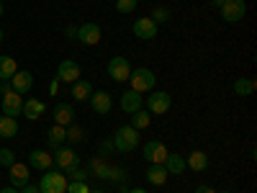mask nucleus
Here are the masks:
<instances>
[{
  "label": "nucleus",
  "mask_w": 257,
  "mask_h": 193,
  "mask_svg": "<svg viewBox=\"0 0 257 193\" xmlns=\"http://www.w3.org/2000/svg\"><path fill=\"white\" fill-rule=\"evenodd\" d=\"M34 88V75L26 72V70H18L13 77H11V90L18 93V95H26L29 90Z\"/></svg>",
  "instance_id": "11"
},
{
  "label": "nucleus",
  "mask_w": 257,
  "mask_h": 193,
  "mask_svg": "<svg viewBox=\"0 0 257 193\" xmlns=\"http://www.w3.org/2000/svg\"><path fill=\"white\" fill-rule=\"evenodd\" d=\"M128 82H132V90L137 93H149V90H155V85H157V77L155 72L149 70V67H137L132 70V75H128Z\"/></svg>",
  "instance_id": "1"
},
{
  "label": "nucleus",
  "mask_w": 257,
  "mask_h": 193,
  "mask_svg": "<svg viewBox=\"0 0 257 193\" xmlns=\"http://www.w3.org/2000/svg\"><path fill=\"white\" fill-rule=\"evenodd\" d=\"M16 162V155L11 152V149H0V165L3 167H11Z\"/></svg>",
  "instance_id": "34"
},
{
  "label": "nucleus",
  "mask_w": 257,
  "mask_h": 193,
  "mask_svg": "<svg viewBox=\"0 0 257 193\" xmlns=\"http://www.w3.org/2000/svg\"><path fill=\"white\" fill-rule=\"evenodd\" d=\"M132 29H134V34H137L139 39H144V41H149V39L157 36V24H155L152 18H137Z\"/></svg>",
  "instance_id": "16"
},
{
  "label": "nucleus",
  "mask_w": 257,
  "mask_h": 193,
  "mask_svg": "<svg viewBox=\"0 0 257 193\" xmlns=\"http://www.w3.org/2000/svg\"><path fill=\"white\" fill-rule=\"evenodd\" d=\"M247 13V3L244 0H224L221 6V18L226 21V24H237V21H242Z\"/></svg>",
  "instance_id": "5"
},
{
  "label": "nucleus",
  "mask_w": 257,
  "mask_h": 193,
  "mask_svg": "<svg viewBox=\"0 0 257 193\" xmlns=\"http://www.w3.org/2000/svg\"><path fill=\"white\" fill-rule=\"evenodd\" d=\"M144 103H147V111L149 114H167L170 106H173V95L165 93V90H157V93H152L149 98H144Z\"/></svg>",
  "instance_id": "6"
},
{
  "label": "nucleus",
  "mask_w": 257,
  "mask_h": 193,
  "mask_svg": "<svg viewBox=\"0 0 257 193\" xmlns=\"http://www.w3.org/2000/svg\"><path fill=\"white\" fill-rule=\"evenodd\" d=\"M41 193H64L67 190V175L59 170H44V178L39 180Z\"/></svg>",
  "instance_id": "2"
},
{
  "label": "nucleus",
  "mask_w": 257,
  "mask_h": 193,
  "mask_svg": "<svg viewBox=\"0 0 257 193\" xmlns=\"http://www.w3.org/2000/svg\"><path fill=\"white\" fill-rule=\"evenodd\" d=\"M128 193H147V190H142V188H134V190H128Z\"/></svg>",
  "instance_id": "43"
},
{
  "label": "nucleus",
  "mask_w": 257,
  "mask_h": 193,
  "mask_svg": "<svg viewBox=\"0 0 257 193\" xmlns=\"http://www.w3.org/2000/svg\"><path fill=\"white\" fill-rule=\"evenodd\" d=\"M88 103H90V109L95 111V114H108L111 111V106H113V98H111V93H105V90H93V95L88 98Z\"/></svg>",
  "instance_id": "15"
},
{
  "label": "nucleus",
  "mask_w": 257,
  "mask_h": 193,
  "mask_svg": "<svg viewBox=\"0 0 257 193\" xmlns=\"http://www.w3.org/2000/svg\"><path fill=\"white\" fill-rule=\"evenodd\" d=\"M29 162H31V167H36V170H52L54 157L47 152V149H34V152L29 155Z\"/></svg>",
  "instance_id": "17"
},
{
  "label": "nucleus",
  "mask_w": 257,
  "mask_h": 193,
  "mask_svg": "<svg viewBox=\"0 0 257 193\" xmlns=\"http://www.w3.org/2000/svg\"><path fill=\"white\" fill-rule=\"evenodd\" d=\"M167 18H170V11L167 8H155L152 11V21H155V24H165Z\"/></svg>",
  "instance_id": "35"
},
{
  "label": "nucleus",
  "mask_w": 257,
  "mask_h": 193,
  "mask_svg": "<svg viewBox=\"0 0 257 193\" xmlns=\"http://www.w3.org/2000/svg\"><path fill=\"white\" fill-rule=\"evenodd\" d=\"M18 193H41V190H39V185H34V183H29V185H24V188H21Z\"/></svg>",
  "instance_id": "37"
},
{
  "label": "nucleus",
  "mask_w": 257,
  "mask_h": 193,
  "mask_svg": "<svg viewBox=\"0 0 257 193\" xmlns=\"http://www.w3.org/2000/svg\"><path fill=\"white\" fill-rule=\"evenodd\" d=\"M90 95H93V85H90L88 80H77V82H72V98H75L77 103L88 101Z\"/></svg>",
  "instance_id": "22"
},
{
  "label": "nucleus",
  "mask_w": 257,
  "mask_h": 193,
  "mask_svg": "<svg viewBox=\"0 0 257 193\" xmlns=\"http://www.w3.org/2000/svg\"><path fill=\"white\" fill-rule=\"evenodd\" d=\"M100 26L98 24H93V21H90V24H82L80 29H77V41H80V44H85V47H95L98 44V41H100Z\"/></svg>",
  "instance_id": "9"
},
{
  "label": "nucleus",
  "mask_w": 257,
  "mask_h": 193,
  "mask_svg": "<svg viewBox=\"0 0 257 193\" xmlns=\"http://www.w3.org/2000/svg\"><path fill=\"white\" fill-rule=\"evenodd\" d=\"M139 8V0H116V11L118 13H134Z\"/></svg>",
  "instance_id": "31"
},
{
  "label": "nucleus",
  "mask_w": 257,
  "mask_h": 193,
  "mask_svg": "<svg viewBox=\"0 0 257 193\" xmlns=\"http://www.w3.org/2000/svg\"><path fill=\"white\" fill-rule=\"evenodd\" d=\"M8 170H11V185H13V188H24V185H29V180H31V170H29V165H24V162H13Z\"/></svg>",
  "instance_id": "13"
},
{
  "label": "nucleus",
  "mask_w": 257,
  "mask_h": 193,
  "mask_svg": "<svg viewBox=\"0 0 257 193\" xmlns=\"http://www.w3.org/2000/svg\"><path fill=\"white\" fill-rule=\"evenodd\" d=\"M142 155H144V160L149 162V165H165V160H167V147L160 142V139H149L147 144H144V149H142Z\"/></svg>",
  "instance_id": "4"
},
{
  "label": "nucleus",
  "mask_w": 257,
  "mask_h": 193,
  "mask_svg": "<svg viewBox=\"0 0 257 193\" xmlns=\"http://www.w3.org/2000/svg\"><path fill=\"white\" fill-rule=\"evenodd\" d=\"M90 170L98 175V178H103V180H108V173H111V165H105L100 157H95L93 162H90Z\"/></svg>",
  "instance_id": "29"
},
{
  "label": "nucleus",
  "mask_w": 257,
  "mask_h": 193,
  "mask_svg": "<svg viewBox=\"0 0 257 193\" xmlns=\"http://www.w3.org/2000/svg\"><path fill=\"white\" fill-rule=\"evenodd\" d=\"M149 124H152V114L149 111H144V109H139L137 114H132V129H137V132H142V129H147Z\"/></svg>",
  "instance_id": "26"
},
{
  "label": "nucleus",
  "mask_w": 257,
  "mask_h": 193,
  "mask_svg": "<svg viewBox=\"0 0 257 193\" xmlns=\"http://www.w3.org/2000/svg\"><path fill=\"white\" fill-rule=\"evenodd\" d=\"M139 144V132L132 126H118L116 134H113V147L118 149V152H132V149H137Z\"/></svg>",
  "instance_id": "3"
},
{
  "label": "nucleus",
  "mask_w": 257,
  "mask_h": 193,
  "mask_svg": "<svg viewBox=\"0 0 257 193\" xmlns=\"http://www.w3.org/2000/svg\"><path fill=\"white\" fill-rule=\"evenodd\" d=\"M57 77L62 80V82H77L80 80V64L75 62V59H62L59 62V67H57Z\"/></svg>",
  "instance_id": "10"
},
{
  "label": "nucleus",
  "mask_w": 257,
  "mask_h": 193,
  "mask_svg": "<svg viewBox=\"0 0 257 193\" xmlns=\"http://www.w3.org/2000/svg\"><path fill=\"white\" fill-rule=\"evenodd\" d=\"M165 170H167L170 175H180L183 170H185V157H180V155H167Z\"/></svg>",
  "instance_id": "25"
},
{
  "label": "nucleus",
  "mask_w": 257,
  "mask_h": 193,
  "mask_svg": "<svg viewBox=\"0 0 257 193\" xmlns=\"http://www.w3.org/2000/svg\"><path fill=\"white\" fill-rule=\"evenodd\" d=\"M123 178H126V173H123V170H116V167H111V173H108V180H111V183L121 185V183H123Z\"/></svg>",
  "instance_id": "36"
},
{
  "label": "nucleus",
  "mask_w": 257,
  "mask_h": 193,
  "mask_svg": "<svg viewBox=\"0 0 257 193\" xmlns=\"http://www.w3.org/2000/svg\"><path fill=\"white\" fill-rule=\"evenodd\" d=\"M21 111H24V98H21L18 93H6L3 101H0V114L3 116H11V119H18Z\"/></svg>",
  "instance_id": "7"
},
{
  "label": "nucleus",
  "mask_w": 257,
  "mask_h": 193,
  "mask_svg": "<svg viewBox=\"0 0 257 193\" xmlns=\"http://www.w3.org/2000/svg\"><path fill=\"white\" fill-rule=\"evenodd\" d=\"M167 170H165V165H149L147 167V180L152 183V185H165L167 183Z\"/></svg>",
  "instance_id": "21"
},
{
  "label": "nucleus",
  "mask_w": 257,
  "mask_h": 193,
  "mask_svg": "<svg viewBox=\"0 0 257 193\" xmlns=\"http://www.w3.org/2000/svg\"><path fill=\"white\" fill-rule=\"evenodd\" d=\"M118 106H121V111L123 114H137L142 106H144V98H142V93H137V90H126L123 95H121V101H118Z\"/></svg>",
  "instance_id": "12"
},
{
  "label": "nucleus",
  "mask_w": 257,
  "mask_h": 193,
  "mask_svg": "<svg viewBox=\"0 0 257 193\" xmlns=\"http://www.w3.org/2000/svg\"><path fill=\"white\" fill-rule=\"evenodd\" d=\"M0 41H3V31H0Z\"/></svg>",
  "instance_id": "46"
},
{
  "label": "nucleus",
  "mask_w": 257,
  "mask_h": 193,
  "mask_svg": "<svg viewBox=\"0 0 257 193\" xmlns=\"http://www.w3.org/2000/svg\"><path fill=\"white\" fill-rule=\"evenodd\" d=\"M234 93H237V95H252L254 93V80L252 77H239L237 82H234Z\"/></svg>",
  "instance_id": "28"
},
{
  "label": "nucleus",
  "mask_w": 257,
  "mask_h": 193,
  "mask_svg": "<svg viewBox=\"0 0 257 193\" xmlns=\"http://www.w3.org/2000/svg\"><path fill=\"white\" fill-rule=\"evenodd\" d=\"M213 6H216V8H221V6H224V0H213Z\"/></svg>",
  "instance_id": "42"
},
{
  "label": "nucleus",
  "mask_w": 257,
  "mask_h": 193,
  "mask_svg": "<svg viewBox=\"0 0 257 193\" xmlns=\"http://www.w3.org/2000/svg\"><path fill=\"white\" fill-rule=\"evenodd\" d=\"M64 193H90L88 180H67V190Z\"/></svg>",
  "instance_id": "30"
},
{
  "label": "nucleus",
  "mask_w": 257,
  "mask_h": 193,
  "mask_svg": "<svg viewBox=\"0 0 257 193\" xmlns=\"http://www.w3.org/2000/svg\"><path fill=\"white\" fill-rule=\"evenodd\" d=\"M47 139H49V147H52V149H57L64 139H67V129L59 126V124H54V126L49 129V132H47Z\"/></svg>",
  "instance_id": "24"
},
{
  "label": "nucleus",
  "mask_w": 257,
  "mask_h": 193,
  "mask_svg": "<svg viewBox=\"0 0 257 193\" xmlns=\"http://www.w3.org/2000/svg\"><path fill=\"white\" fill-rule=\"evenodd\" d=\"M90 193H105V190H90Z\"/></svg>",
  "instance_id": "44"
},
{
  "label": "nucleus",
  "mask_w": 257,
  "mask_h": 193,
  "mask_svg": "<svg viewBox=\"0 0 257 193\" xmlns=\"http://www.w3.org/2000/svg\"><path fill=\"white\" fill-rule=\"evenodd\" d=\"M64 175H67L70 180H85V178H88V173H85V170H80L77 165L70 167V170H64Z\"/></svg>",
  "instance_id": "32"
},
{
  "label": "nucleus",
  "mask_w": 257,
  "mask_h": 193,
  "mask_svg": "<svg viewBox=\"0 0 257 193\" xmlns=\"http://www.w3.org/2000/svg\"><path fill=\"white\" fill-rule=\"evenodd\" d=\"M0 193H18V188H13V185H8V188H3Z\"/></svg>",
  "instance_id": "41"
},
{
  "label": "nucleus",
  "mask_w": 257,
  "mask_h": 193,
  "mask_svg": "<svg viewBox=\"0 0 257 193\" xmlns=\"http://www.w3.org/2000/svg\"><path fill=\"white\" fill-rule=\"evenodd\" d=\"M47 111V103L44 101H39V98H29V101H24V114L26 119H31V121H36V119H41V114Z\"/></svg>",
  "instance_id": "19"
},
{
  "label": "nucleus",
  "mask_w": 257,
  "mask_h": 193,
  "mask_svg": "<svg viewBox=\"0 0 257 193\" xmlns=\"http://www.w3.org/2000/svg\"><path fill=\"white\" fill-rule=\"evenodd\" d=\"M185 167L196 170V173H203V170L208 167V155L201 152V149H196V152H190V155L185 157Z\"/></svg>",
  "instance_id": "20"
},
{
  "label": "nucleus",
  "mask_w": 257,
  "mask_h": 193,
  "mask_svg": "<svg viewBox=\"0 0 257 193\" xmlns=\"http://www.w3.org/2000/svg\"><path fill=\"white\" fill-rule=\"evenodd\" d=\"M128 75H132V64H128L126 57H113L108 62V77L116 82H128Z\"/></svg>",
  "instance_id": "8"
},
{
  "label": "nucleus",
  "mask_w": 257,
  "mask_h": 193,
  "mask_svg": "<svg viewBox=\"0 0 257 193\" xmlns=\"http://www.w3.org/2000/svg\"><path fill=\"white\" fill-rule=\"evenodd\" d=\"M11 93V80H0V95Z\"/></svg>",
  "instance_id": "38"
},
{
  "label": "nucleus",
  "mask_w": 257,
  "mask_h": 193,
  "mask_svg": "<svg viewBox=\"0 0 257 193\" xmlns=\"http://www.w3.org/2000/svg\"><path fill=\"white\" fill-rule=\"evenodd\" d=\"M57 90H59V82H57V80H54V82H52V85H49V93H57Z\"/></svg>",
  "instance_id": "40"
},
{
  "label": "nucleus",
  "mask_w": 257,
  "mask_h": 193,
  "mask_svg": "<svg viewBox=\"0 0 257 193\" xmlns=\"http://www.w3.org/2000/svg\"><path fill=\"white\" fill-rule=\"evenodd\" d=\"M196 193H216V190L208 188V185H198V188H196Z\"/></svg>",
  "instance_id": "39"
},
{
  "label": "nucleus",
  "mask_w": 257,
  "mask_h": 193,
  "mask_svg": "<svg viewBox=\"0 0 257 193\" xmlns=\"http://www.w3.org/2000/svg\"><path fill=\"white\" fill-rule=\"evenodd\" d=\"M67 139H70V142H82V139H85V132H82L80 126H72V124H70V129H67Z\"/></svg>",
  "instance_id": "33"
},
{
  "label": "nucleus",
  "mask_w": 257,
  "mask_h": 193,
  "mask_svg": "<svg viewBox=\"0 0 257 193\" xmlns=\"http://www.w3.org/2000/svg\"><path fill=\"white\" fill-rule=\"evenodd\" d=\"M16 72H18L16 59L13 57H0V80H11Z\"/></svg>",
  "instance_id": "27"
},
{
  "label": "nucleus",
  "mask_w": 257,
  "mask_h": 193,
  "mask_svg": "<svg viewBox=\"0 0 257 193\" xmlns=\"http://www.w3.org/2000/svg\"><path fill=\"white\" fill-rule=\"evenodd\" d=\"M18 134V121L11 116H0V139H13Z\"/></svg>",
  "instance_id": "23"
},
{
  "label": "nucleus",
  "mask_w": 257,
  "mask_h": 193,
  "mask_svg": "<svg viewBox=\"0 0 257 193\" xmlns=\"http://www.w3.org/2000/svg\"><path fill=\"white\" fill-rule=\"evenodd\" d=\"M0 16H3V3H0Z\"/></svg>",
  "instance_id": "45"
},
{
  "label": "nucleus",
  "mask_w": 257,
  "mask_h": 193,
  "mask_svg": "<svg viewBox=\"0 0 257 193\" xmlns=\"http://www.w3.org/2000/svg\"><path fill=\"white\" fill-rule=\"evenodd\" d=\"M52 157H54V165L59 170H70V167L77 165V155H75V149H70V147H57Z\"/></svg>",
  "instance_id": "14"
},
{
  "label": "nucleus",
  "mask_w": 257,
  "mask_h": 193,
  "mask_svg": "<svg viewBox=\"0 0 257 193\" xmlns=\"http://www.w3.org/2000/svg\"><path fill=\"white\" fill-rule=\"evenodd\" d=\"M75 121V109L70 103H57L54 106V124L59 126H70Z\"/></svg>",
  "instance_id": "18"
}]
</instances>
